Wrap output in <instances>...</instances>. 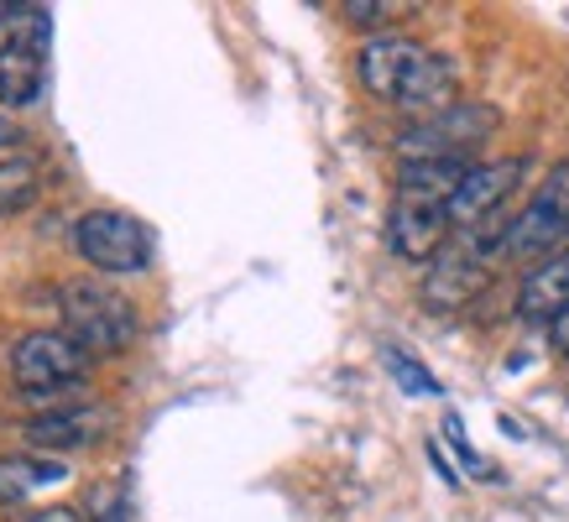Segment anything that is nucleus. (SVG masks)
<instances>
[{
  "label": "nucleus",
  "instance_id": "obj_8",
  "mask_svg": "<svg viewBox=\"0 0 569 522\" xmlns=\"http://www.w3.org/2000/svg\"><path fill=\"white\" fill-rule=\"evenodd\" d=\"M449 209L445 204H418V199H392L387 209V251L397 261H439L449 245Z\"/></svg>",
  "mask_w": 569,
  "mask_h": 522
},
{
  "label": "nucleus",
  "instance_id": "obj_3",
  "mask_svg": "<svg viewBox=\"0 0 569 522\" xmlns=\"http://www.w3.org/2000/svg\"><path fill=\"white\" fill-rule=\"evenodd\" d=\"M501 126L497 104L486 100H455L449 110L413 121L397 137V162H470V152L481 147Z\"/></svg>",
  "mask_w": 569,
  "mask_h": 522
},
{
  "label": "nucleus",
  "instance_id": "obj_2",
  "mask_svg": "<svg viewBox=\"0 0 569 522\" xmlns=\"http://www.w3.org/2000/svg\"><path fill=\"white\" fill-rule=\"evenodd\" d=\"M58 319H63V330H69L94 361L126 355L141 334L137 309H131L116 288H104V282H94V278H73L58 288Z\"/></svg>",
  "mask_w": 569,
  "mask_h": 522
},
{
  "label": "nucleus",
  "instance_id": "obj_17",
  "mask_svg": "<svg viewBox=\"0 0 569 522\" xmlns=\"http://www.w3.org/2000/svg\"><path fill=\"white\" fill-rule=\"evenodd\" d=\"M408 6H397V0H346V21L350 27H366V32H392V21L402 17Z\"/></svg>",
  "mask_w": 569,
  "mask_h": 522
},
{
  "label": "nucleus",
  "instance_id": "obj_5",
  "mask_svg": "<svg viewBox=\"0 0 569 522\" xmlns=\"http://www.w3.org/2000/svg\"><path fill=\"white\" fill-rule=\"evenodd\" d=\"M73 251L100 278H137L152 267V230L121 209H89L73 225Z\"/></svg>",
  "mask_w": 569,
  "mask_h": 522
},
{
  "label": "nucleus",
  "instance_id": "obj_20",
  "mask_svg": "<svg viewBox=\"0 0 569 522\" xmlns=\"http://www.w3.org/2000/svg\"><path fill=\"white\" fill-rule=\"evenodd\" d=\"M549 350H553V355H569V309L549 324Z\"/></svg>",
  "mask_w": 569,
  "mask_h": 522
},
{
  "label": "nucleus",
  "instance_id": "obj_12",
  "mask_svg": "<svg viewBox=\"0 0 569 522\" xmlns=\"http://www.w3.org/2000/svg\"><path fill=\"white\" fill-rule=\"evenodd\" d=\"M48 42H6L0 48V110H27L42 94Z\"/></svg>",
  "mask_w": 569,
  "mask_h": 522
},
{
  "label": "nucleus",
  "instance_id": "obj_6",
  "mask_svg": "<svg viewBox=\"0 0 569 522\" xmlns=\"http://www.w3.org/2000/svg\"><path fill=\"white\" fill-rule=\"evenodd\" d=\"M89 355L69 330H32L11 345V377L21 382L27 398H52V392H69L79 377H89Z\"/></svg>",
  "mask_w": 569,
  "mask_h": 522
},
{
  "label": "nucleus",
  "instance_id": "obj_1",
  "mask_svg": "<svg viewBox=\"0 0 569 522\" xmlns=\"http://www.w3.org/2000/svg\"><path fill=\"white\" fill-rule=\"evenodd\" d=\"M356 73H361V89L381 104H397L418 121H429L439 110L455 104V89H460V73L445 52L423 48L418 37L408 32H377L366 37L361 52H356Z\"/></svg>",
  "mask_w": 569,
  "mask_h": 522
},
{
  "label": "nucleus",
  "instance_id": "obj_10",
  "mask_svg": "<svg viewBox=\"0 0 569 522\" xmlns=\"http://www.w3.org/2000/svg\"><path fill=\"white\" fill-rule=\"evenodd\" d=\"M110 434V408H48L27 423V444L42 454L89 450Z\"/></svg>",
  "mask_w": 569,
  "mask_h": 522
},
{
  "label": "nucleus",
  "instance_id": "obj_7",
  "mask_svg": "<svg viewBox=\"0 0 569 522\" xmlns=\"http://www.w3.org/2000/svg\"><path fill=\"white\" fill-rule=\"evenodd\" d=\"M522 157H501V162H470L466 183L455 189V199H449V225L455 230H476L486 225V220H497L501 209H507V193L518 189L522 178Z\"/></svg>",
  "mask_w": 569,
  "mask_h": 522
},
{
  "label": "nucleus",
  "instance_id": "obj_11",
  "mask_svg": "<svg viewBox=\"0 0 569 522\" xmlns=\"http://www.w3.org/2000/svg\"><path fill=\"white\" fill-rule=\"evenodd\" d=\"M569 309V245L553 257L533 261L518 288V319L522 324H553Z\"/></svg>",
  "mask_w": 569,
  "mask_h": 522
},
{
  "label": "nucleus",
  "instance_id": "obj_16",
  "mask_svg": "<svg viewBox=\"0 0 569 522\" xmlns=\"http://www.w3.org/2000/svg\"><path fill=\"white\" fill-rule=\"evenodd\" d=\"M79 518L84 522H137L131 518V491L121 481H94L79 502Z\"/></svg>",
  "mask_w": 569,
  "mask_h": 522
},
{
  "label": "nucleus",
  "instance_id": "obj_15",
  "mask_svg": "<svg viewBox=\"0 0 569 522\" xmlns=\"http://www.w3.org/2000/svg\"><path fill=\"white\" fill-rule=\"evenodd\" d=\"M42 183H48V173H42L37 157H27V152L0 157V220H11V214H21V209H32L37 193H42Z\"/></svg>",
  "mask_w": 569,
  "mask_h": 522
},
{
  "label": "nucleus",
  "instance_id": "obj_14",
  "mask_svg": "<svg viewBox=\"0 0 569 522\" xmlns=\"http://www.w3.org/2000/svg\"><path fill=\"white\" fill-rule=\"evenodd\" d=\"M470 162H397V193L392 199H418V204H445L466 183Z\"/></svg>",
  "mask_w": 569,
  "mask_h": 522
},
{
  "label": "nucleus",
  "instance_id": "obj_18",
  "mask_svg": "<svg viewBox=\"0 0 569 522\" xmlns=\"http://www.w3.org/2000/svg\"><path fill=\"white\" fill-rule=\"evenodd\" d=\"M387 365H392L397 377H402V387H408V392H439V382H433V377L423 371V365L408 361L402 350H387Z\"/></svg>",
  "mask_w": 569,
  "mask_h": 522
},
{
  "label": "nucleus",
  "instance_id": "obj_19",
  "mask_svg": "<svg viewBox=\"0 0 569 522\" xmlns=\"http://www.w3.org/2000/svg\"><path fill=\"white\" fill-rule=\"evenodd\" d=\"M17 147H21V126L0 110V157H17Z\"/></svg>",
  "mask_w": 569,
  "mask_h": 522
},
{
  "label": "nucleus",
  "instance_id": "obj_13",
  "mask_svg": "<svg viewBox=\"0 0 569 522\" xmlns=\"http://www.w3.org/2000/svg\"><path fill=\"white\" fill-rule=\"evenodd\" d=\"M69 481V465H58L52 454H0V506L32 502L42 486Z\"/></svg>",
  "mask_w": 569,
  "mask_h": 522
},
{
  "label": "nucleus",
  "instance_id": "obj_4",
  "mask_svg": "<svg viewBox=\"0 0 569 522\" xmlns=\"http://www.w3.org/2000/svg\"><path fill=\"white\" fill-rule=\"evenodd\" d=\"M569 241V157H559L549 178L533 189V199L512 214L501 257L507 261H543L553 251H565Z\"/></svg>",
  "mask_w": 569,
  "mask_h": 522
},
{
  "label": "nucleus",
  "instance_id": "obj_21",
  "mask_svg": "<svg viewBox=\"0 0 569 522\" xmlns=\"http://www.w3.org/2000/svg\"><path fill=\"white\" fill-rule=\"evenodd\" d=\"M32 522H84V518H79V506H48V512H37Z\"/></svg>",
  "mask_w": 569,
  "mask_h": 522
},
{
  "label": "nucleus",
  "instance_id": "obj_9",
  "mask_svg": "<svg viewBox=\"0 0 569 522\" xmlns=\"http://www.w3.org/2000/svg\"><path fill=\"white\" fill-rule=\"evenodd\" d=\"M486 282H491V272H486V257L476 251V245H445V257L429 267V278H423V288H418V298H423V309L429 313H455L466 309V303H476V298L486 293Z\"/></svg>",
  "mask_w": 569,
  "mask_h": 522
}]
</instances>
